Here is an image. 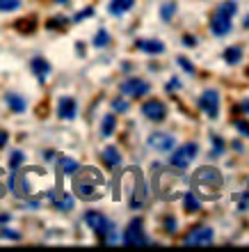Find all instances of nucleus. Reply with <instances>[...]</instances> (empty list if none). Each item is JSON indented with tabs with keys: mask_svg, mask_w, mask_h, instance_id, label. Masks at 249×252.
<instances>
[{
	"mask_svg": "<svg viewBox=\"0 0 249 252\" xmlns=\"http://www.w3.org/2000/svg\"><path fill=\"white\" fill-rule=\"evenodd\" d=\"M78 177L73 179V190L78 195L80 199L85 202H92V199H99L101 197V186H103V177H101L99 170L94 167H85L83 172H76Z\"/></svg>",
	"mask_w": 249,
	"mask_h": 252,
	"instance_id": "f257e3e1",
	"label": "nucleus"
},
{
	"mask_svg": "<svg viewBox=\"0 0 249 252\" xmlns=\"http://www.w3.org/2000/svg\"><path fill=\"white\" fill-rule=\"evenodd\" d=\"M183 44L188 48H194V46H197V39H194V37H190V34H185V37H183Z\"/></svg>",
	"mask_w": 249,
	"mask_h": 252,
	"instance_id": "4c0bfd02",
	"label": "nucleus"
},
{
	"mask_svg": "<svg viewBox=\"0 0 249 252\" xmlns=\"http://www.w3.org/2000/svg\"><path fill=\"white\" fill-rule=\"evenodd\" d=\"M57 167H59V172L62 174H76L80 170V163L78 160H73V158H69V156H59Z\"/></svg>",
	"mask_w": 249,
	"mask_h": 252,
	"instance_id": "aec40b11",
	"label": "nucleus"
},
{
	"mask_svg": "<svg viewBox=\"0 0 249 252\" xmlns=\"http://www.w3.org/2000/svg\"><path fill=\"white\" fill-rule=\"evenodd\" d=\"M183 206L188 213H197L201 211V197L194 190H185L183 192Z\"/></svg>",
	"mask_w": 249,
	"mask_h": 252,
	"instance_id": "f3484780",
	"label": "nucleus"
},
{
	"mask_svg": "<svg viewBox=\"0 0 249 252\" xmlns=\"http://www.w3.org/2000/svg\"><path fill=\"white\" fill-rule=\"evenodd\" d=\"M66 23H69V19H64V16H57V19H51L46 23V28L48 30H55V28H64Z\"/></svg>",
	"mask_w": 249,
	"mask_h": 252,
	"instance_id": "7c9ffc66",
	"label": "nucleus"
},
{
	"mask_svg": "<svg viewBox=\"0 0 249 252\" xmlns=\"http://www.w3.org/2000/svg\"><path fill=\"white\" fill-rule=\"evenodd\" d=\"M92 14H94V7H87V9H83V12L76 14V16H73V21H76V23H80L83 19H87V16H92Z\"/></svg>",
	"mask_w": 249,
	"mask_h": 252,
	"instance_id": "c9c22d12",
	"label": "nucleus"
},
{
	"mask_svg": "<svg viewBox=\"0 0 249 252\" xmlns=\"http://www.w3.org/2000/svg\"><path fill=\"white\" fill-rule=\"evenodd\" d=\"M238 12V2L236 0H226L215 9L213 19H210V32L215 37H224V34L231 32V26H233V16Z\"/></svg>",
	"mask_w": 249,
	"mask_h": 252,
	"instance_id": "7ed1b4c3",
	"label": "nucleus"
},
{
	"mask_svg": "<svg viewBox=\"0 0 249 252\" xmlns=\"http://www.w3.org/2000/svg\"><path fill=\"white\" fill-rule=\"evenodd\" d=\"M174 14H176V2H174V0L165 2V5L160 7V19L163 21H171L174 19Z\"/></svg>",
	"mask_w": 249,
	"mask_h": 252,
	"instance_id": "b1692460",
	"label": "nucleus"
},
{
	"mask_svg": "<svg viewBox=\"0 0 249 252\" xmlns=\"http://www.w3.org/2000/svg\"><path fill=\"white\" fill-rule=\"evenodd\" d=\"M57 2H59V5H64V2H69V0H57Z\"/></svg>",
	"mask_w": 249,
	"mask_h": 252,
	"instance_id": "c03bdc74",
	"label": "nucleus"
},
{
	"mask_svg": "<svg viewBox=\"0 0 249 252\" xmlns=\"http://www.w3.org/2000/svg\"><path fill=\"white\" fill-rule=\"evenodd\" d=\"M128 108H131V103L126 99H112V110L114 113H126Z\"/></svg>",
	"mask_w": 249,
	"mask_h": 252,
	"instance_id": "c756f323",
	"label": "nucleus"
},
{
	"mask_svg": "<svg viewBox=\"0 0 249 252\" xmlns=\"http://www.w3.org/2000/svg\"><path fill=\"white\" fill-rule=\"evenodd\" d=\"M85 225L89 227L96 236H101V239L114 241V225H112L101 211H87L85 213Z\"/></svg>",
	"mask_w": 249,
	"mask_h": 252,
	"instance_id": "20e7f679",
	"label": "nucleus"
},
{
	"mask_svg": "<svg viewBox=\"0 0 249 252\" xmlns=\"http://www.w3.org/2000/svg\"><path fill=\"white\" fill-rule=\"evenodd\" d=\"M210 145H213V149H210V156H213V158H220L224 154V149H226V142H224L217 133H210Z\"/></svg>",
	"mask_w": 249,
	"mask_h": 252,
	"instance_id": "4be33fe9",
	"label": "nucleus"
},
{
	"mask_svg": "<svg viewBox=\"0 0 249 252\" xmlns=\"http://www.w3.org/2000/svg\"><path fill=\"white\" fill-rule=\"evenodd\" d=\"M121 241H124L126 246H146V243H149V239H146V234H144L142 220H139V218L131 220V225L126 227V232H124V236H121Z\"/></svg>",
	"mask_w": 249,
	"mask_h": 252,
	"instance_id": "0eeeda50",
	"label": "nucleus"
},
{
	"mask_svg": "<svg viewBox=\"0 0 249 252\" xmlns=\"http://www.w3.org/2000/svg\"><path fill=\"white\" fill-rule=\"evenodd\" d=\"M176 62H178V66H181V69H183L185 73H190V76L194 73V64H192V62L188 60V58H178Z\"/></svg>",
	"mask_w": 249,
	"mask_h": 252,
	"instance_id": "2f4dec72",
	"label": "nucleus"
},
{
	"mask_svg": "<svg viewBox=\"0 0 249 252\" xmlns=\"http://www.w3.org/2000/svg\"><path fill=\"white\" fill-rule=\"evenodd\" d=\"M236 199H238V211H249V190L236 195Z\"/></svg>",
	"mask_w": 249,
	"mask_h": 252,
	"instance_id": "cd10ccee",
	"label": "nucleus"
},
{
	"mask_svg": "<svg viewBox=\"0 0 249 252\" xmlns=\"http://www.w3.org/2000/svg\"><path fill=\"white\" fill-rule=\"evenodd\" d=\"M174 90H181V80L178 78H171L169 83H167V92H174Z\"/></svg>",
	"mask_w": 249,
	"mask_h": 252,
	"instance_id": "e433bc0d",
	"label": "nucleus"
},
{
	"mask_svg": "<svg viewBox=\"0 0 249 252\" xmlns=\"http://www.w3.org/2000/svg\"><path fill=\"white\" fill-rule=\"evenodd\" d=\"M34 19H26V21H19V23H16V28H19V30H23V32H32L34 30Z\"/></svg>",
	"mask_w": 249,
	"mask_h": 252,
	"instance_id": "72a5a7b5",
	"label": "nucleus"
},
{
	"mask_svg": "<svg viewBox=\"0 0 249 252\" xmlns=\"http://www.w3.org/2000/svg\"><path fill=\"white\" fill-rule=\"evenodd\" d=\"M233 126H236L238 131L243 133L245 138H249V122H245V120H236V122H233Z\"/></svg>",
	"mask_w": 249,
	"mask_h": 252,
	"instance_id": "f704fd0d",
	"label": "nucleus"
},
{
	"mask_svg": "<svg viewBox=\"0 0 249 252\" xmlns=\"http://www.w3.org/2000/svg\"><path fill=\"white\" fill-rule=\"evenodd\" d=\"M119 90H121V94H126V96H135V99H139V96L149 94L151 85L142 78H128L119 85Z\"/></svg>",
	"mask_w": 249,
	"mask_h": 252,
	"instance_id": "1a4fd4ad",
	"label": "nucleus"
},
{
	"mask_svg": "<svg viewBox=\"0 0 249 252\" xmlns=\"http://www.w3.org/2000/svg\"><path fill=\"white\" fill-rule=\"evenodd\" d=\"M224 62H226V64H238V62H243V48L229 46L224 51Z\"/></svg>",
	"mask_w": 249,
	"mask_h": 252,
	"instance_id": "5701e85b",
	"label": "nucleus"
},
{
	"mask_svg": "<svg viewBox=\"0 0 249 252\" xmlns=\"http://www.w3.org/2000/svg\"><path fill=\"white\" fill-rule=\"evenodd\" d=\"M0 239H7V241H21V234L14 232V229H0Z\"/></svg>",
	"mask_w": 249,
	"mask_h": 252,
	"instance_id": "473e14b6",
	"label": "nucleus"
},
{
	"mask_svg": "<svg viewBox=\"0 0 249 252\" xmlns=\"http://www.w3.org/2000/svg\"><path fill=\"white\" fill-rule=\"evenodd\" d=\"M146 145L160 154H169L171 149H174V145H176V140H174V135H169V133H151L149 140H146Z\"/></svg>",
	"mask_w": 249,
	"mask_h": 252,
	"instance_id": "9d476101",
	"label": "nucleus"
},
{
	"mask_svg": "<svg viewBox=\"0 0 249 252\" xmlns=\"http://www.w3.org/2000/svg\"><path fill=\"white\" fill-rule=\"evenodd\" d=\"M23 160H26V154L23 152H12V156H9V170H19L23 165Z\"/></svg>",
	"mask_w": 249,
	"mask_h": 252,
	"instance_id": "a878e982",
	"label": "nucleus"
},
{
	"mask_svg": "<svg viewBox=\"0 0 249 252\" xmlns=\"http://www.w3.org/2000/svg\"><path fill=\"white\" fill-rule=\"evenodd\" d=\"M108 44H110V32H108L105 28H101L99 32L94 34V46H96V48H105Z\"/></svg>",
	"mask_w": 249,
	"mask_h": 252,
	"instance_id": "393cba45",
	"label": "nucleus"
},
{
	"mask_svg": "<svg viewBox=\"0 0 249 252\" xmlns=\"http://www.w3.org/2000/svg\"><path fill=\"white\" fill-rule=\"evenodd\" d=\"M135 46H138L139 51L149 53V55H160V53H165V44H163L160 39H138V41H135Z\"/></svg>",
	"mask_w": 249,
	"mask_h": 252,
	"instance_id": "4468645a",
	"label": "nucleus"
},
{
	"mask_svg": "<svg viewBox=\"0 0 249 252\" xmlns=\"http://www.w3.org/2000/svg\"><path fill=\"white\" fill-rule=\"evenodd\" d=\"M5 103L9 106V110H12V113H26V108H28L26 99H23L21 94H14V92H9L5 96Z\"/></svg>",
	"mask_w": 249,
	"mask_h": 252,
	"instance_id": "a211bd4d",
	"label": "nucleus"
},
{
	"mask_svg": "<svg viewBox=\"0 0 249 252\" xmlns=\"http://www.w3.org/2000/svg\"><path fill=\"white\" fill-rule=\"evenodd\" d=\"M171 156H169V165L176 167V170H188L192 165V160L197 158L199 154V145L197 142H185V145L171 149Z\"/></svg>",
	"mask_w": 249,
	"mask_h": 252,
	"instance_id": "39448f33",
	"label": "nucleus"
},
{
	"mask_svg": "<svg viewBox=\"0 0 249 252\" xmlns=\"http://www.w3.org/2000/svg\"><path fill=\"white\" fill-rule=\"evenodd\" d=\"M12 220V213H0V225H7Z\"/></svg>",
	"mask_w": 249,
	"mask_h": 252,
	"instance_id": "58836bf2",
	"label": "nucleus"
},
{
	"mask_svg": "<svg viewBox=\"0 0 249 252\" xmlns=\"http://www.w3.org/2000/svg\"><path fill=\"white\" fill-rule=\"evenodd\" d=\"M133 7H135V0H110L108 12H110L112 16H124L126 12H131Z\"/></svg>",
	"mask_w": 249,
	"mask_h": 252,
	"instance_id": "dca6fc26",
	"label": "nucleus"
},
{
	"mask_svg": "<svg viewBox=\"0 0 249 252\" xmlns=\"http://www.w3.org/2000/svg\"><path fill=\"white\" fill-rule=\"evenodd\" d=\"M222 174L217 172L215 167H201L194 172L192 177V186H194V192L199 197L206 199H217L220 197V190H222Z\"/></svg>",
	"mask_w": 249,
	"mask_h": 252,
	"instance_id": "f03ea898",
	"label": "nucleus"
},
{
	"mask_svg": "<svg viewBox=\"0 0 249 252\" xmlns=\"http://www.w3.org/2000/svg\"><path fill=\"white\" fill-rule=\"evenodd\" d=\"M245 28H249V14L245 16Z\"/></svg>",
	"mask_w": 249,
	"mask_h": 252,
	"instance_id": "37998d69",
	"label": "nucleus"
},
{
	"mask_svg": "<svg viewBox=\"0 0 249 252\" xmlns=\"http://www.w3.org/2000/svg\"><path fill=\"white\" fill-rule=\"evenodd\" d=\"M114 128H117V117H114V113L105 115L103 120H101V138H110L112 133H114Z\"/></svg>",
	"mask_w": 249,
	"mask_h": 252,
	"instance_id": "412c9836",
	"label": "nucleus"
},
{
	"mask_svg": "<svg viewBox=\"0 0 249 252\" xmlns=\"http://www.w3.org/2000/svg\"><path fill=\"white\" fill-rule=\"evenodd\" d=\"M53 154H55V152H46V154H44V158H46V160H53Z\"/></svg>",
	"mask_w": 249,
	"mask_h": 252,
	"instance_id": "79ce46f5",
	"label": "nucleus"
},
{
	"mask_svg": "<svg viewBox=\"0 0 249 252\" xmlns=\"http://www.w3.org/2000/svg\"><path fill=\"white\" fill-rule=\"evenodd\" d=\"M163 225H165V232H167V234H176V229H178V220L174 218V216H165Z\"/></svg>",
	"mask_w": 249,
	"mask_h": 252,
	"instance_id": "bb28decb",
	"label": "nucleus"
},
{
	"mask_svg": "<svg viewBox=\"0 0 249 252\" xmlns=\"http://www.w3.org/2000/svg\"><path fill=\"white\" fill-rule=\"evenodd\" d=\"M213 239H215V232L210 227L201 225V227H194L185 236V246H208V243H213Z\"/></svg>",
	"mask_w": 249,
	"mask_h": 252,
	"instance_id": "9b49d317",
	"label": "nucleus"
},
{
	"mask_svg": "<svg viewBox=\"0 0 249 252\" xmlns=\"http://www.w3.org/2000/svg\"><path fill=\"white\" fill-rule=\"evenodd\" d=\"M48 197H51L53 206L59 209V211H71L73 204H76V199L71 195H66V192H55V190H48Z\"/></svg>",
	"mask_w": 249,
	"mask_h": 252,
	"instance_id": "ddd939ff",
	"label": "nucleus"
},
{
	"mask_svg": "<svg viewBox=\"0 0 249 252\" xmlns=\"http://www.w3.org/2000/svg\"><path fill=\"white\" fill-rule=\"evenodd\" d=\"M197 103L206 117H210V120L220 117V92L217 90H203L201 96L197 99Z\"/></svg>",
	"mask_w": 249,
	"mask_h": 252,
	"instance_id": "423d86ee",
	"label": "nucleus"
},
{
	"mask_svg": "<svg viewBox=\"0 0 249 252\" xmlns=\"http://www.w3.org/2000/svg\"><path fill=\"white\" fill-rule=\"evenodd\" d=\"M7 140H9V138H7V133H5V131H0V149H2V147L7 145Z\"/></svg>",
	"mask_w": 249,
	"mask_h": 252,
	"instance_id": "ea45409f",
	"label": "nucleus"
},
{
	"mask_svg": "<svg viewBox=\"0 0 249 252\" xmlns=\"http://www.w3.org/2000/svg\"><path fill=\"white\" fill-rule=\"evenodd\" d=\"M21 7V0H0V12H14Z\"/></svg>",
	"mask_w": 249,
	"mask_h": 252,
	"instance_id": "c85d7f7f",
	"label": "nucleus"
},
{
	"mask_svg": "<svg viewBox=\"0 0 249 252\" xmlns=\"http://www.w3.org/2000/svg\"><path fill=\"white\" fill-rule=\"evenodd\" d=\"M76 115H78V103H76V99H73V96H62V99L57 101V117L59 120L71 122V120H76Z\"/></svg>",
	"mask_w": 249,
	"mask_h": 252,
	"instance_id": "f8f14e48",
	"label": "nucleus"
},
{
	"mask_svg": "<svg viewBox=\"0 0 249 252\" xmlns=\"http://www.w3.org/2000/svg\"><path fill=\"white\" fill-rule=\"evenodd\" d=\"M243 110L249 115V99H245V101H243Z\"/></svg>",
	"mask_w": 249,
	"mask_h": 252,
	"instance_id": "a19ab883",
	"label": "nucleus"
},
{
	"mask_svg": "<svg viewBox=\"0 0 249 252\" xmlns=\"http://www.w3.org/2000/svg\"><path fill=\"white\" fill-rule=\"evenodd\" d=\"M142 115L149 122H165L167 120V106L158 99H149L142 103Z\"/></svg>",
	"mask_w": 249,
	"mask_h": 252,
	"instance_id": "6e6552de",
	"label": "nucleus"
},
{
	"mask_svg": "<svg viewBox=\"0 0 249 252\" xmlns=\"http://www.w3.org/2000/svg\"><path fill=\"white\" fill-rule=\"evenodd\" d=\"M30 69H32V73L39 78V83H46L48 73H51V64H48L44 58H32V60H30Z\"/></svg>",
	"mask_w": 249,
	"mask_h": 252,
	"instance_id": "2eb2a0df",
	"label": "nucleus"
},
{
	"mask_svg": "<svg viewBox=\"0 0 249 252\" xmlns=\"http://www.w3.org/2000/svg\"><path fill=\"white\" fill-rule=\"evenodd\" d=\"M101 156H103V160H105V165L108 167H119L121 165V154H119L117 147H105Z\"/></svg>",
	"mask_w": 249,
	"mask_h": 252,
	"instance_id": "6ab92c4d",
	"label": "nucleus"
}]
</instances>
